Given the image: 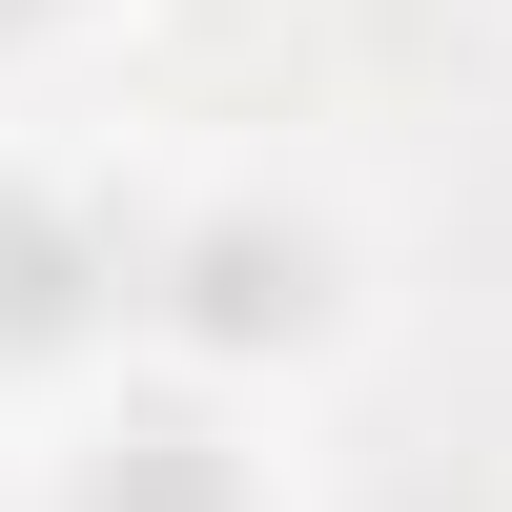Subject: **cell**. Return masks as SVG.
Here are the masks:
<instances>
[{
    "instance_id": "6da1fadb",
    "label": "cell",
    "mask_w": 512,
    "mask_h": 512,
    "mask_svg": "<svg viewBox=\"0 0 512 512\" xmlns=\"http://www.w3.org/2000/svg\"><path fill=\"white\" fill-rule=\"evenodd\" d=\"M123 328H164V349H205V369L308 349V328H328V246L287 226V205H205V226H164V246H144Z\"/></svg>"
},
{
    "instance_id": "7a4b0ae2",
    "label": "cell",
    "mask_w": 512,
    "mask_h": 512,
    "mask_svg": "<svg viewBox=\"0 0 512 512\" xmlns=\"http://www.w3.org/2000/svg\"><path fill=\"white\" fill-rule=\"evenodd\" d=\"M123 287H144V226H103L82 185H0V369H62L123 328Z\"/></svg>"
},
{
    "instance_id": "3957f363",
    "label": "cell",
    "mask_w": 512,
    "mask_h": 512,
    "mask_svg": "<svg viewBox=\"0 0 512 512\" xmlns=\"http://www.w3.org/2000/svg\"><path fill=\"white\" fill-rule=\"evenodd\" d=\"M82 512H246L226 410H123V431L82 451Z\"/></svg>"
}]
</instances>
